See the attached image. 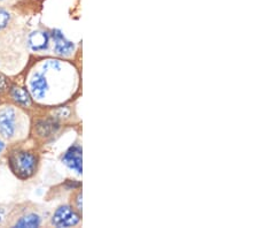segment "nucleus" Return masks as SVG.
I'll return each instance as SVG.
<instances>
[{
  "label": "nucleus",
  "mask_w": 258,
  "mask_h": 228,
  "mask_svg": "<svg viewBox=\"0 0 258 228\" xmlns=\"http://www.w3.org/2000/svg\"><path fill=\"white\" fill-rule=\"evenodd\" d=\"M38 163V156L29 150L16 149L8 155V165L11 171L21 180H28L35 175Z\"/></svg>",
  "instance_id": "f257e3e1"
},
{
  "label": "nucleus",
  "mask_w": 258,
  "mask_h": 228,
  "mask_svg": "<svg viewBox=\"0 0 258 228\" xmlns=\"http://www.w3.org/2000/svg\"><path fill=\"white\" fill-rule=\"evenodd\" d=\"M18 130V113L13 106L0 109V136L6 140L13 139Z\"/></svg>",
  "instance_id": "f03ea898"
},
{
  "label": "nucleus",
  "mask_w": 258,
  "mask_h": 228,
  "mask_svg": "<svg viewBox=\"0 0 258 228\" xmlns=\"http://www.w3.org/2000/svg\"><path fill=\"white\" fill-rule=\"evenodd\" d=\"M51 222L55 227L76 226L81 222L80 211L70 205H61L53 213Z\"/></svg>",
  "instance_id": "7ed1b4c3"
},
{
  "label": "nucleus",
  "mask_w": 258,
  "mask_h": 228,
  "mask_svg": "<svg viewBox=\"0 0 258 228\" xmlns=\"http://www.w3.org/2000/svg\"><path fill=\"white\" fill-rule=\"evenodd\" d=\"M48 89V81L45 74L41 72H36L33 74L30 82H29V93H30L31 97L37 99V101H41L46 97Z\"/></svg>",
  "instance_id": "20e7f679"
},
{
  "label": "nucleus",
  "mask_w": 258,
  "mask_h": 228,
  "mask_svg": "<svg viewBox=\"0 0 258 228\" xmlns=\"http://www.w3.org/2000/svg\"><path fill=\"white\" fill-rule=\"evenodd\" d=\"M62 163L72 171L77 174H82V147L78 144H74L67 150L62 156Z\"/></svg>",
  "instance_id": "39448f33"
},
{
  "label": "nucleus",
  "mask_w": 258,
  "mask_h": 228,
  "mask_svg": "<svg viewBox=\"0 0 258 228\" xmlns=\"http://www.w3.org/2000/svg\"><path fill=\"white\" fill-rule=\"evenodd\" d=\"M51 38L54 45V52L59 56H70L75 50V44L72 40L67 39L63 32L59 29H54L51 32Z\"/></svg>",
  "instance_id": "423d86ee"
},
{
  "label": "nucleus",
  "mask_w": 258,
  "mask_h": 228,
  "mask_svg": "<svg viewBox=\"0 0 258 228\" xmlns=\"http://www.w3.org/2000/svg\"><path fill=\"white\" fill-rule=\"evenodd\" d=\"M49 41H51V34L43 30L33 31L28 37L29 48L35 52H40L47 50Z\"/></svg>",
  "instance_id": "0eeeda50"
},
{
  "label": "nucleus",
  "mask_w": 258,
  "mask_h": 228,
  "mask_svg": "<svg viewBox=\"0 0 258 228\" xmlns=\"http://www.w3.org/2000/svg\"><path fill=\"white\" fill-rule=\"evenodd\" d=\"M59 120L54 117L39 120V121L36 122L35 126L37 135L40 136V138H48V136H52L59 130Z\"/></svg>",
  "instance_id": "6e6552de"
},
{
  "label": "nucleus",
  "mask_w": 258,
  "mask_h": 228,
  "mask_svg": "<svg viewBox=\"0 0 258 228\" xmlns=\"http://www.w3.org/2000/svg\"><path fill=\"white\" fill-rule=\"evenodd\" d=\"M8 90H10L12 101L18 104V105L22 107H29L32 105V97L26 88H22V86L19 85H12Z\"/></svg>",
  "instance_id": "1a4fd4ad"
},
{
  "label": "nucleus",
  "mask_w": 258,
  "mask_h": 228,
  "mask_svg": "<svg viewBox=\"0 0 258 228\" xmlns=\"http://www.w3.org/2000/svg\"><path fill=\"white\" fill-rule=\"evenodd\" d=\"M40 226V217L36 213H28L23 217H21L18 221L15 223V227H29V228H33V227H39Z\"/></svg>",
  "instance_id": "9d476101"
},
{
  "label": "nucleus",
  "mask_w": 258,
  "mask_h": 228,
  "mask_svg": "<svg viewBox=\"0 0 258 228\" xmlns=\"http://www.w3.org/2000/svg\"><path fill=\"white\" fill-rule=\"evenodd\" d=\"M11 19L12 15L10 12L6 8L0 6V31L4 30L8 26V23L11 22Z\"/></svg>",
  "instance_id": "9b49d317"
},
{
  "label": "nucleus",
  "mask_w": 258,
  "mask_h": 228,
  "mask_svg": "<svg viewBox=\"0 0 258 228\" xmlns=\"http://www.w3.org/2000/svg\"><path fill=\"white\" fill-rule=\"evenodd\" d=\"M8 89H10V81L4 74L0 73V95L7 93Z\"/></svg>",
  "instance_id": "f8f14e48"
},
{
  "label": "nucleus",
  "mask_w": 258,
  "mask_h": 228,
  "mask_svg": "<svg viewBox=\"0 0 258 228\" xmlns=\"http://www.w3.org/2000/svg\"><path fill=\"white\" fill-rule=\"evenodd\" d=\"M55 114L56 117L54 118H56L57 120L61 118H68L70 115V109H68V107H61V109L55 111Z\"/></svg>",
  "instance_id": "ddd939ff"
},
{
  "label": "nucleus",
  "mask_w": 258,
  "mask_h": 228,
  "mask_svg": "<svg viewBox=\"0 0 258 228\" xmlns=\"http://www.w3.org/2000/svg\"><path fill=\"white\" fill-rule=\"evenodd\" d=\"M4 149H5V143H4L3 141L0 140V153L4 151Z\"/></svg>",
  "instance_id": "4468645a"
},
{
  "label": "nucleus",
  "mask_w": 258,
  "mask_h": 228,
  "mask_svg": "<svg viewBox=\"0 0 258 228\" xmlns=\"http://www.w3.org/2000/svg\"><path fill=\"white\" fill-rule=\"evenodd\" d=\"M0 2H5V0H0Z\"/></svg>",
  "instance_id": "2eb2a0df"
}]
</instances>
